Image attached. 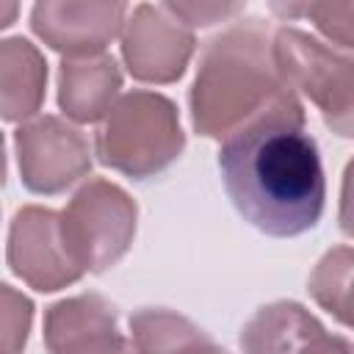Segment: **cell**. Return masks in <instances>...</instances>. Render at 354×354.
<instances>
[{"instance_id":"5b68a950","label":"cell","mask_w":354,"mask_h":354,"mask_svg":"<svg viewBox=\"0 0 354 354\" xmlns=\"http://www.w3.org/2000/svg\"><path fill=\"white\" fill-rule=\"evenodd\" d=\"M274 61L285 83L321 111L324 122L332 133L351 138L354 127V80H351V58L340 55L329 44L299 28H277L274 30Z\"/></svg>"},{"instance_id":"8992f818","label":"cell","mask_w":354,"mask_h":354,"mask_svg":"<svg viewBox=\"0 0 354 354\" xmlns=\"http://www.w3.org/2000/svg\"><path fill=\"white\" fill-rule=\"evenodd\" d=\"M19 174L28 191L55 196L91 169V147L80 127L61 116H39L14 133Z\"/></svg>"},{"instance_id":"7a4b0ae2","label":"cell","mask_w":354,"mask_h":354,"mask_svg":"<svg viewBox=\"0 0 354 354\" xmlns=\"http://www.w3.org/2000/svg\"><path fill=\"white\" fill-rule=\"evenodd\" d=\"M293 88L274 61V33L257 17L232 19L202 50L191 86V124L199 136L224 141L271 111Z\"/></svg>"},{"instance_id":"8fae6325","label":"cell","mask_w":354,"mask_h":354,"mask_svg":"<svg viewBox=\"0 0 354 354\" xmlns=\"http://www.w3.org/2000/svg\"><path fill=\"white\" fill-rule=\"evenodd\" d=\"M122 72L108 53L64 58L58 66V105L75 122H100L113 108Z\"/></svg>"},{"instance_id":"3957f363","label":"cell","mask_w":354,"mask_h":354,"mask_svg":"<svg viewBox=\"0 0 354 354\" xmlns=\"http://www.w3.org/2000/svg\"><path fill=\"white\" fill-rule=\"evenodd\" d=\"M185 133L177 105L155 91H127L105 113L97 130V158L119 174L149 180L166 171L183 152Z\"/></svg>"},{"instance_id":"44dd1931","label":"cell","mask_w":354,"mask_h":354,"mask_svg":"<svg viewBox=\"0 0 354 354\" xmlns=\"http://www.w3.org/2000/svg\"><path fill=\"white\" fill-rule=\"evenodd\" d=\"M6 183V144H3V136H0V188Z\"/></svg>"},{"instance_id":"ba28073f","label":"cell","mask_w":354,"mask_h":354,"mask_svg":"<svg viewBox=\"0 0 354 354\" xmlns=\"http://www.w3.org/2000/svg\"><path fill=\"white\" fill-rule=\"evenodd\" d=\"M6 260L22 282L44 293L61 290L83 277L64 246L58 213L39 205H28L14 213Z\"/></svg>"},{"instance_id":"4fadbf2b","label":"cell","mask_w":354,"mask_h":354,"mask_svg":"<svg viewBox=\"0 0 354 354\" xmlns=\"http://www.w3.org/2000/svg\"><path fill=\"white\" fill-rule=\"evenodd\" d=\"M324 324L296 301H274L260 307L241 332L243 354H299Z\"/></svg>"},{"instance_id":"ac0fdd59","label":"cell","mask_w":354,"mask_h":354,"mask_svg":"<svg viewBox=\"0 0 354 354\" xmlns=\"http://www.w3.org/2000/svg\"><path fill=\"white\" fill-rule=\"evenodd\" d=\"M299 354H351V343L340 335H329L326 329L315 335Z\"/></svg>"},{"instance_id":"e0dca14e","label":"cell","mask_w":354,"mask_h":354,"mask_svg":"<svg viewBox=\"0 0 354 354\" xmlns=\"http://www.w3.org/2000/svg\"><path fill=\"white\" fill-rule=\"evenodd\" d=\"M188 30L210 28L216 22H232L246 11V3H163Z\"/></svg>"},{"instance_id":"7c38bea8","label":"cell","mask_w":354,"mask_h":354,"mask_svg":"<svg viewBox=\"0 0 354 354\" xmlns=\"http://www.w3.org/2000/svg\"><path fill=\"white\" fill-rule=\"evenodd\" d=\"M47 64L28 39L0 41V119L22 122L44 102Z\"/></svg>"},{"instance_id":"d6986e66","label":"cell","mask_w":354,"mask_h":354,"mask_svg":"<svg viewBox=\"0 0 354 354\" xmlns=\"http://www.w3.org/2000/svg\"><path fill=\"white\" fill-rule=\"evenodd\" d=\"M180 354H230V351H224L221 346H216L210 337H202L199 343H194V346H188V348H183Z\"/></svg>"},{"instance_id":"6da1fadb","label":"cell","mask_w":354,"mask_h":354,"mask_svg":"<svg viewBox=\"0 0 354 354\" xmlns=\"http://www.w3.org/2000/svg\"><path fill=\"white\" fill-rule=\"evenodd\" d=\"M296 91L218 147V171L235 210L260 232L293 238L324 213L326 180Z\"/></svg>"},{"instance_id":"ffe728a7","label":"cell","mask_w":354,"mask_h":354,"mask_svg":"<svg viewBox=\"0 0 354 354\" xmlns=\"http://www.w3.org/2000/svg\"><path fill=\"white\" fill-rule=\"evenodd\" d=\"M19 14V6L17 3H0V30L8 28Z\"/></svg>"},{"instance_id":"30bf717a","label":"cell","mask_w":354,"mask_h":354,"mask_svg":"<svg viewBox=\"0 0 354 354\" xmlns=\"http://www.w3.org/2000/svg\"><path fill=\"white\" fill-rule=\"evenodd\" d=\"M44 346L50 354H136L116 329V310L97 293L55 301L44 313Z\"/></svg>"},{"instance_id":"52a82bcc","label":"cell","mask_w":354,"mask_h":354,"mask_svg":"<svg viewBox=\"0 0 354 354\" xmlns=\"http://www.w3.org/2000/svg\"><path fill=\"white\" fill-rule=\"evenodd\" d=\"M194 30H188L163 3L136 6L122 28V58L136 80L174 83L194 55Z\"/></svg>"},{"instance_id":"9a60e30c","label":"cell","mask_w":354,"mask_h":354,"mask_svg":"<svg viewBox=\"0 0 354 354\" xmlns=\"http://www.w3.org/2000/svg\"><path fill=\"white\" fill-rule=\"evenodd\" d=\"M268 8L282 19H313L315 28L346 53L354 47V3H271Z\"/></svg>"},{"instance_id":"2e32d148","label":"cell","mask_w":354,"mask_h":354,"mask_svg":"<svg viewBox=\"0 0 354 354\" xmlns=\"http://www.w3.org/2000/svg\"><path fill=\"white\" fill-rule=\"evenodd\" d=\"M33 324V301L0 282V354H22Z\"/></svg>"},{"instance_id":"9c48e42d","label":"cell","mask_w":354,"mask_h":354,"mask_svg":"<svg viewBox=\"0 0 354 354\" xmlns=\"http://www.w3.org/2000/svg\"><path fill=\"white\" fill-rule=\"evenodd\" d=\"M124 3H36L30 11L33 33L53 50L83 58L102 53L124 28Z\"/></svg>"},{"instance_id":"5bb4252c","label":"cell","mask_w":354,"mask_h":354,"mask_svg":"<svg viewBox=\"0 0 354 354\" xmlns=\"http://www.w3.org/2000/svg\"><path fill=\"white\" fill-rule=\"evenodd\" d=\"M351 263H354L351 246L348 243L335 246L318 260V266L307 279L313 299L326 313H332L343 326L351 324Z\"/></svg>"},{"instance_id":"277c9868","label":"cell","mask_w":354,"mask_h":354,"mask_svg":"<svg viewBox=\"0 0 354 354\" xmlns=\"http://www.w3.org/2000/svg\"><path fill=\"white\" fill-rule=\"evenodd\" d=\"M138 207L124 188L91 177L58 213L61 238L83 274H102L116 266L133 243Z\"/></svg>"}]
</instances>
